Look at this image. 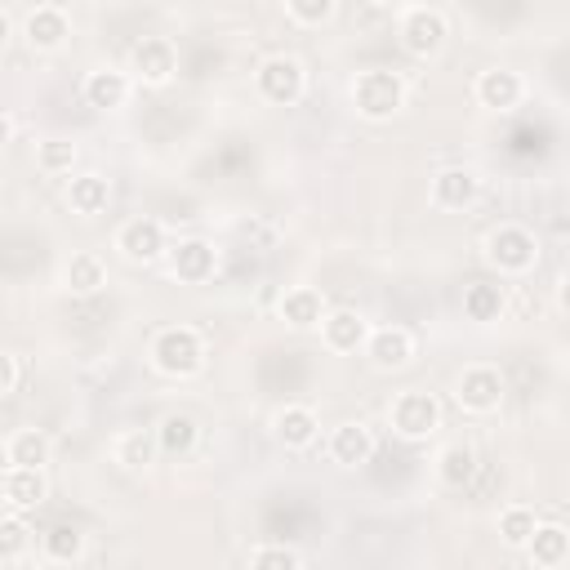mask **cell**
<instances>
[{
  "label": "cell",
  "mask_w": 570,
  "mask_h": 570,
  "mask_svg": "<svg viewBox=\"0 0 570 570\" xmlns=\"http://www.w3.org/2000/svg\"><path fill=\"white\" fill-rule=\"evenodd\" d=\"M147 356H151L156 374H165V379H191L205 365V338L191 325H165V330H156Z\"/></svg>",
  "instance_id": "1"
},
{
  "label": "cell",
  "mask_w": 570,
  "mask_h": 570,
  "mask_svg": "<svg viewBox=\"0 0 570 570\" xmlns=\"http://www.w3.org/2000/svg\"><path fill=\"white\" fill-rule=\"evenodd\" d=\"M481 258H485L499 276H525V272H534V263H539V240H534V232L521 227V223H499V227L485 232Z\"/></svg>",
  "instance_id": "2"
},
{
  "label": "cell",
  "mask_w": 570,
  "mask_h": 570,
  "mask_svg": "<svg viewBox=\"0 0 570 570\" xmlns=\"http://www.w3.org/2000/svg\"><path fill=\"white\" fill-rule=\"evenodd\" d=\"M352 107H356L361 120L383 125L405 107V80L396 71H387V67H370V71H361L352 80Z\"/></svg>",
  "instance_id": "3"
},
{
  "label": "cell",
  "mask_w": 570,
  "mask_h": 570,
  "mask_svg": "<svg viewBox=\"0 0 570 570\" xmlns=\"http://www.w3.org/2000/svg\"><path fill=\"white\" fill-rule=\"evenodd\" d=\"M387 423L401 441H428L436 428H441V401L423 387H410V392H396L392 405H387Z\"/></svg>",
  "instance_id": "4"
},
{
  "label": "cell",
  "mask_w": 570,
  "mask_h": 570,
  "mask_svg": "<svg viewBox=\"0 0 570 570\" xmlns=\"http://www.w3.org/2000/svg\"><path fill=\"white\" fill-rule=\"evenodd\" d=\"M254 89H258V98L272 102V107H294V102L307 94V71H303L298 58H289V53H272V58L258 62V71H254Z\"/></svg>",
  "instance_id": "5"
},
{
  "label": "cell",
  "mask_w": 570,
  "mask_h": 570,
  "mask_svg": "<svg viewBox=\"0 0 570 570\" xmlns=\"http://www.w3.org/2000/svg\"><path fill=\"white\" fill-rule=\"evenodd\" d=\"M445 36H450V22L436 4L401 9V45H405L410 58H436L445 49Z\"/></svg>",
  "instance_id": "6"
},
{
  "label": "cell",
  "mask_w": 570,
  "mask_h": 570,
  "mask_svg": "<svg viewBox=\"0 0 570 570\" xmlns=\"http://www.w3.org/2000/svg\"><path fill=\"white\" fill-rule=\"evenodd\" d=\"M174 71H178V49H174L169 36H142V40L129 49V76H134L138 85L160 89V85L174 80Z\"/></svg>",
  "instance_id": "7"
},
{
  "label": "cell",
  "mask_w": 570,
  "mask_h": 570,
  "mask_svg": "<svg viewBox=\"0 0 570 570\" xmlns=\"http://www.w3.org/2000/svg\"><path fill=\"white\" fill-rule=\"evenodd\" d=\"M454 401L463 414H494L503 405V374L494 365H468L454 379Z\"/></svg>",
  "instance_id": "8"
},
{
  "label": "cell",
  "mask_w": 570,
  "mask_h": 570,
  "mask_svg": "<svg viewBox=\"0 0 570 570\" xmlns=\"http://www.w3.org/2000/svg\"><path fill=\"white\" fill-rule=\"evenodd\" d=\"M71 36V18L62 4H31L22 9V40L31 53H53Z\"/></svg>",
  "instance_id": "9"
},
{
  "label": "cell",
  "mask_w": 570,
  "mask_h": 570,
  "mask_svg": "<svg viewBox=\"0 0 570 570\" xmlns=\"http://www.w3.org/2000/svg\"><path fill=\"white\" fill-rule=\"evenodd\" d=\"M116 249H120V258H129V263H156L160 254H169L160 218H147V214L125 218V223L116 227Z\"/></svg>",
  "instance_id": "10"
},
{
  "label": "cell",
  "mask_w": 570,
  "mask_h": 570,
  "mask_svg": "<svg viewBox=\"0 0 570 570\" xmlns=\"http://www.w3.org/2000/svg\"><path fill=\"white\" fill-rule=\"evenodd\" d=\"M214 272H218V249H214L209 240L187 236V240H178V245L169 249V276H174V281H183V285H205V281H214Z\"/></svg>",
  "instance_id": "11"
},
{
  "label": "cell",
  "mask_w": 570,
  "mask_h": 570,
  "mask_svg": "<svg viewBox=\"0 0 570 570\" xmlns=\"http://www.w3.org/2000/svg\"><path fill=\"white\" fill-rule=\"evenodd\" d=\"M481 196V174L468 165H445L432 174V205L436 209H472Z\"/></svg>",
  "instance_id": "12"
},
{
  "label": "cell",
  "mask_w": 570,
  "mask_h": 570,
  "mask_svg": "<svg viewBox=\"0 0 570 570\" xmlns=\"http://www.w3.org/2000/svg\"><path fill=\"white\" fill-rule=\"evenodd\" d=\"M472 94H476V102L490 107V111H512V107L525 98V80H521V71H512V67H485V71L476 76Z\"/></svg>",
  "instance_id": "13"
},
{
  "label": "cell",
  "mask_w": 570,
  "mask_h": 570,
  "mask_svg": "<svg viewBox=\"0 0 570 570\" xmlns=\"http://www.w3.org/2000/svg\"><path fill=\"white\" fill-rule=\"evenodd\" d=\"M365 356L374 370H405L414 361V334L405 325H379V330H370Z\"/></svg>",
  "instance_id": "14"
},
{
  "label": "cell",
  "mask_w": 570,
  "mask_h": 570,
  "mask_svg": "<svg viewBox=\"0 0 570 570\" xmlns=\"http://www.w3.org/2000/svg\"><path fill=\"white\" fill-rule=\"evenodd\" d=\"M129 89H134V76L120 71V67H98V71H89L85 85H80V94H85V102H89L94 111H116V107H125V102H129Z\"/></svg>",
  "instance_id": "15"
},
{
  "label": "cell",
  "mask_w": 570,
  "mask_h": 570,
  "mask_svg": "<svg viewBox=\"0 0 570 570\" xmlns=\"http://www.w3.org/2000/svg\"><path fill=\"white\" fill-rule=\"evenodd\" d=\"M67 205H71V214H80V218L107 214V205H111V178L98 174V169L71 174V178H67Z\"/></svg>",
  "instance_id": "16"
},
{
  "label": "cell",
  "mask_w": 570,
  "mask_h": 570,
  "mask_svg": "<svg viewBox=\"0 0 570 570\" xmlns=\"http://www.w3.org/2000/svg\"><path fill=\"white\" fill-rule=\"evenodd\" d=\"M276 312H281V321H285L289 330H321V321L330 316L321 289H312V285H289V289L276 298Z\"/></svg>",
  "instance_id": "17"
},
{
  "label": "cell",
  "mask_w": 570,
  "mask_h": 570,
  "mask_svg": "<svg viewBox=\"0 0 570 570\" xmlns=\"http://www.w3.org/2000/svg\"><path fill=\"white\" fill-rule=\"evenodd\" d=\"M321 338L330 352H365L370 343V321L352 307H334L325 321H321Z\"/></svg>",
  "instance_id": "18"
},
{
  "label": "cell",
  "mask_w": 570,
  "mask_h": 570,
  "mask_svg": "<svg viewBox=\"0 0 570 570\" xmlns=\"http://www.w3.org/2000/svg\"><path fill=\"white\" fill-rule=\"evenodd\" d=\"M0 494H4V508L22 517V512H31V508H40V503H45L49 481H45V472H40V468H4Z\"/></svg>",
  "instance_id": "19"
},
{
  "label": "cell",
  "mask_w": 570,
  "mask_h": 570,
  "mask_svg": "<svg viewBox=\"0 0 570 570\" xmlns=\"http://www.w3.org/2000/svg\"><path fill=\"white\" fill-rule=\"evenodd\" d=\"M370 454H374V432H370V423L347 419V423H338V428L330 432V459H334L338 468H361V463H370Z\"/></svg>",
  "instance_id": "20"
},
{
  "label": "cell",
  "mask_w": 570,
  "mask_h": 570,
  "mask_svg": "<svg viewBox=\"0 0 570 570\" xmlns=\"http://www.w3.org/2000/svg\"><path fill=\"white\" fill-rule=\"evenodd\" d=\"M272 432H276V441H281L285 450H307V445H316V436H321V419H316L312 405H285V410H276Z\"/></svg>",
  "instance_id": "21"
},
{
  "label": "cell",
  "mask_w": 570,
  "mask_h": 570,
  "mask_svg": "<svg viewBox=\"0 0 570 570\" xmlns=\"http://www.w3.org/2000/svg\"><path fill=\"white\" fill-rule=\"evenodd\" d=\"M49 454H53V445L40 428H13L4 436V468H40L45 472Z\"/></svg>",
  "instance_id": "22"
},
{
  "label": "cell",
  "mask_w": 570,
  "mask_h": 570,
  "mask_svg": "<svg viewBox=\"0 0 570 570\" xmlns=\"http://www.w3.org/2000/svg\"><path fill=\"white\" fill-rule=\"evenodd\" d=\"M156 454H160L156 428H125V432H116V441H111V459H116L120 468H129V472L151 468Z\"/></svg>",
  "instance_id": "23"
},
{
  "label": "cell",
  "mask_w": 570,
  "mask_h": 570,
  "mask_svg": "<svg viewBox=\"0 0 570 570\" xmlns=\"http://www.w3.org/2000/svg\"><path fill=\"white\" fill-rule=\"evenodd\" d=\"M525 557L539 566V570H557L570 561V530L561 521H539L534 539L525 543Z\"/></svg>",
  "instance_id": "24"
},
{
  "label": "cell",
  "mask_w": 570,
  "mask_h": 570,
  "mask_svg": "<svg viewBox=\"0 0 570 570\" xmlns=\"http://www.w3.org/2000/svg\"><path fill=\"white\" fill-rule=\"evenodd\" d=\"M503 307H508L503 285H494V281H468V285H463V316H468V321L490 325V321L503 316Z\"/></svg>",
  "instance_id": "25"
},
{
  "label": "cell",
  "mask_w": 570,
  "mask_h": 570,
  "mask_svg": "<svg viewBox=\"0 0 570 570\" xmlns=\"http://www.w3.org/2000/svg\"><path fill=\"white\" fill-rule=\"evenodd\" d=\"M62 285H67L71 294H98V289L107 285V267H102V258L89 254V249L71 254V258L62 263Z\"/></svg>",
  "instance_id": "26"
},
{
  "label": "cell",
  "mask_w": 570,
  "mask_h": 570,
  "mask_svg": "<svg viewBox=\"0 0 570 570\" xmlns=\"http://www.w3.org/2000/svg\"><path fill=\"white\" fill-rule=\"evenodd\" d=\"M156 441H160V454L183 459V454H191V450H196L200 428H196V419H191V414H165V419L156 423Z\"/></svg>",
  "instance_id": "27"
},
{
  "label": "cell",
  "mask_w": 570,
  "mask_h": 570,
  "mask_svg": "<svg viewBox=\"0 0 570 570\" xmlns=\"http://www.w3.org/2000/svg\"><path fill=\"white\" fill-rule=\"evenodd\" d=\"M436 476H441V485L463 490V485L476 476V454H472V445H463V441L445 445V450L436 454Z\"/></svg>",
  "instance_id": "28"
},
{
  "label": "cell",
  "mask_w": 570,
  "mask_h": 570,
  "mask_svg": "<svg viewBox=\"0 0 570 570\" xmlns=\"http://www.w3.org/2000/svg\"><path fill=\"white\" fill-rule=\"evenodd\" d=\"M40 548H45L49 561L71 566V561H80V552H85V530L71 525V521H58V525H49V530L40 534Z\"/></svg>",
  "instance_id": "29"
},
{
  "label": "cell",
  "mask_w": 570,
  "mask_h": 570,
  "mask_svg": "<svg viewBox=\"0 0 570 570\" xmlns=\"http://www.w3.org/2000/svg\"><path fill=\"white\" fill-rule=\"evenodd\" d=\"M534 530H539L534 508H525V503H508V508L499 512V539H503L508 548H521V552H525V543L534 539Z\"/></svg>",
  "instance_id": "30"
},
{
  "label": "cell",
  "mask_w": 570,
  "mask_h": 570,
  "mask_svg": "<svg viewBox=\"0 0 570 570\" xmlns=\"http://www.w3.org/2000/svg\"><path fill=\"white\" fill-rule=\"evenodd\" d=\"M76 142L71 138H40L36 142V169L40 174H71L76 169Z\"/></svg>",
  "instance_id": "31"
},
{
  "label": "cell",
  "mask_w": 570,
  "mask_h": 570,
  "mask_svg": "<svg viewBox=\"0 0 570 570\" xmlns=\"http://www.w3.org/2000/svg\"><path fill=\"white\" fill-rule=\"evenodd\" d=\"M31 539H36V534H31V525H27L18 512H9V517L0 521V557H4L9 566L31 548Z\"/></svg>",
  "instance_id": "32"
},
{
  "label": "cell",
  "mask_w": 570,
  "mask_h": 570,
  "mask_svg": "<svg viewBox=\"0 0 570 570\" xmlns=\"http://www.w3.org/2000/svg\"><path fill=\"white\" fill-rule=\"evenodd\" d=\"M249 570H303V557L289 543H258L249 552Z\"/></svg>",
  "instance_id": "33"
},
{
  "label": "cell",
  "mask_w": 570,
  "mask_h": 570,
  "mask_svg": "<svg viewBox=\"0 0 570 570\" xmlns=\"http://www.w3.org/2000/svg\"><path fill=\"white\" fill-rule=\"evenodd\" d=\"M334 13H338L334 0H285V18L294 27H325Z\"/></svg>",
  "instance_id": "34"
},
{
  "label": "cell",
  "mask_w": 570,
  "mask_h": 570,
  "mask_svg": "<svg viewBox=\"0 0 570 570\" xmlns=\"http://www.w3.org/2000/svg\"><path fill=\"white\" fill-rule=\"evenodd\" d=\"M22 383V356L18 352H0V396H13Z\"/></svg>",
  "instance_id": "35"
},
{
  "label": "cell",
  "mask_w": 570,
  "mask_h": 570,
  "mask_svg": "<svg viewBox=\"0 0 570 570\" xmlns=\"http://www.w3.org/2000/svg\"><path fill=\"white\" fill-rule=\"evenodd\" d=\"M557 307L570 316V272H566V276H561V285H557Z\"/></svg>",
  "instance_id": "36"
},
{
  "label": "cell",
  "mask_w": 570,
  "mask_h": 570,
  "mask_svg": "<svg viewBox=\"0 0 570 570\" xmlns=\"http://www.w3.org/2000/svg\"><path fill=\"white\" fill-rule=\"evenodd\" d=\"M13 134H18V116L4 111V142H13Z\"/></svg>",
  "instance_id": "37"
}]
</instances>
